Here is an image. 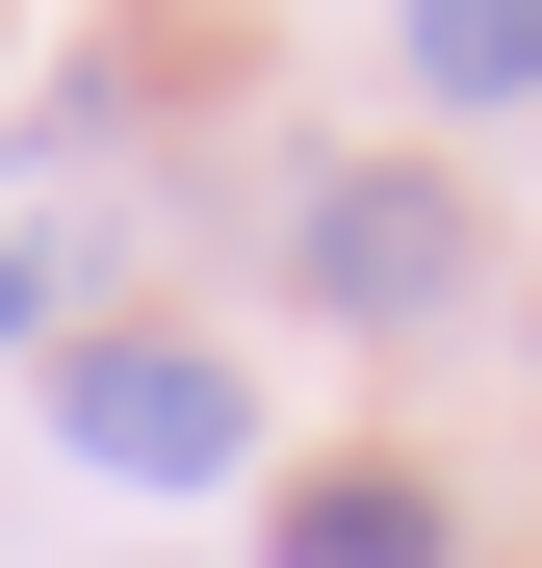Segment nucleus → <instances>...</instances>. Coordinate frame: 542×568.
Returning <instances> with one entry per match:
<instances>
[{
    "instance_id": "f03ea898",
    "label": "nucleus",
    "mask_w": 542,
    "mask_h": 568,
    "mask_svg": "<svg viewBox=\"0 0 542 568\" xmlns=\"http://www.w3.org/2000/svg\"><path fill=\"white\" fill-rule=\"evenodd\" d=\"M310 311H466V207L439 181H310Z\"/></svg>"
},
{
    "instance_id": "7ed1b4c3",
    "label": "nucleus",
    "mask_w": 542,
    "mask_h": 568,
    "mask_svg": "<svg viewBox=\"0 0 542 568\" xmlns=\"http://www.w3.org/2000/svg\"><path fill=\"white\" fill-rule=\"evenodd\" d=\"M285 568H466V542H439L413 465H310V491H285Z\"/></svg>"
},
{
    "instance_id": "20e7f679",
    "label": "nucleus",
    "mask_w": 542,
    "mask_h": 568,
    "mask_svg": "<svg viewBox=\"0 0 542 568\" xmlns=\"http://www.w3.org/2000/svg\"><path fill=\"white\" fill-rule=\"evenodd\" d=\"M413 78H439V104H542V27H517V0H413Z\"/></svg>"
},
{
    "instance_id": "f257e3e1",
    "label": "nucleus",
    "mask_w": 542,
    "mask_h": 568,
    "mask_svg": "<svg viewBox=\"0 0 542 568\" xmlns=\"http://www.w3.org/2000/svg\"><path fill=\"white\" fill-rule=\"evenodd\" d=\"M52 414H78V465H130V491H233V465H258V388L207 336H78Z\"/></svg>"
}]
</instances>
